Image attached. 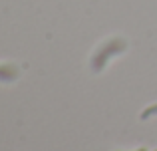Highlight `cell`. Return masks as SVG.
Here are the masks:
<instances>
[{"label":"cell","mask_w":157,"mask_h":151,"mask_svg":"<svg viewBox=\"0 0 157 151\" xmlns=\"http://www.w3.org/2000/svg\"><path fill=\"white\" fill-rule=\"evenodd\" d=\"M155 113H157V104L151 105V108H147V109H143L141 111V119H149V117L155 115Z\"/></svg>","instance_id":"obj_3"},{"label":"cell","mask_w":157,"mask_h":151,"mask_svg":"<svg viewBox=\"0 0 157 151\" xmlns=\"http://www.w3.org/2000/svg\"><path fill=\"white\" fill-rule=\"evenodd\" d=\"M155 151H157V149H155Z\"/></svg>","instance_id":"obj_5"},{"label":"cell","mask_w":157,"mask_h":151,"mask_svg":"<svg viewBox=\"0 0 157 151\" xmlns=\"http://www.w3.org/2000/svg\"><path fill=\"white\" fill-rule=\"evenodd\" d=\"M125 48H127L125 40H121V38H113V40H109V42L104 44V46L98 50V54L94 56V60H92V70H94V72H101V70L105 68L107 60H109L111 56L121 54Z\"/></svg>","instance_id":"obj_1"},{"label":"cell","mask_w":157,"mask_h":151,"mask_svg":"<svg viewBox=\"0 0 157 151\" xmlns=\"http://www.w3.org/2000/svg\"><path fill=\"white\" fill-rule=\"evenodd\" d=\"M137 151H145V149H137Z\"/></svg>","instance_id":"obj_4"},{"label":"cell","mask_w":157,"mask_h":151,"mask_svg":"<svg viewBox=\"0 0 157 151\" xmlns=\"http://www.w3.org/2000/svg\"><path fill=\"white\" fill-rule=\"evenodd\" d=\"M16 77H18L16 66H0V81H12Z\"/></svg>","instance_id":"obj_2"}]
</instances>
